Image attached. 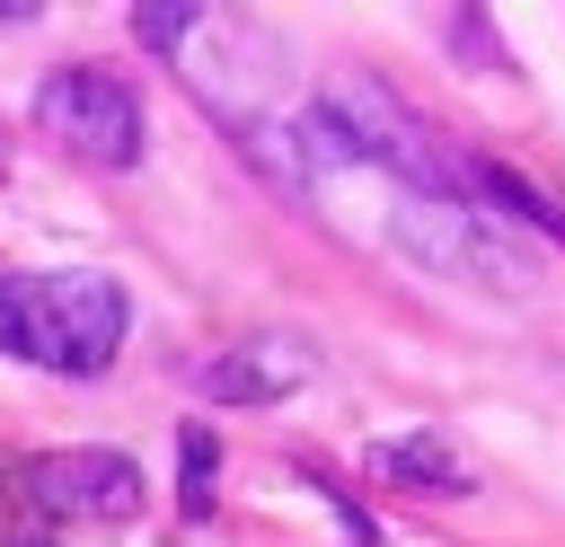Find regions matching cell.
Returning <instances> with one entry per match:
<instances>
[{
    "mask_svg": "<svg viewBox=\"0 0 565 547\" xmlns=\"http://www.w3.org/2000/svg\"><path fill=\"white\" fill-rule=\"evenodd\" d=\"M132 300L115 274H9L0 282V344L35 371L97 379L124 353Z\"/></svg>",
    "mask_w": 565,
    "mask_h": 547,
    "instance_id": "obj_1",
    "label": "cell"
},
{
    "mask_svg": "<svg viewBox=\"0 0 565 547\" xmlns=\"http://www.w3.org/2000/svg\"><path fill=\"white\" fill-rule=\"evenodd\" d=\"M35 124H44L71 159H88V168H132V159H141V97H132V79H115L106 62L44 71Z\"/></svg>",
    "mask_w": 565,
    "mask_h": 547,
    "instance_id": "obj_2",
    "label": "cell"
},
{
    "mask_svg": "<svg viewBox=\"0 0 565 547\" xmlns=\"http://www.w3.org/2000/svg\"><path fill=\"white\" fill-rule=\"evenodd\" d=\"M327 115H335V132L353 141V159L397 168V185H415L424 203H450V194H459V185H450V150H441V141H433V132H424V124H415L397 97H380L371 79H353V88H344Z\"/></svg>",
    "mask_w": 565,
    "mask_h": 547,
    "instance_id": "obj_3",
    "label": "cell"
},
{
    "mask_svg": "<svg viewBox=\"0 0 565 547\" xmlns=\"http://www.w3.org/2000/svg\"><path fill=\"white\" fill-rule=\"evenodd\" d=\"M26 494L53 521H132L141 512V468L124 450H53V459L26 468Z\"/></svg>",
    "mask_w": 565,
    "mask_h": 547,
    "instance_id": "obj_4",
    "label": "cell"
},
{
    "mask_svg": "<svg viewBox=\"0 0 565 547\" xmlns=\"http://www.w3.org/2000/svg\"><path fill=\"white\" fill-rule=\"evenodd\" d=\"M309 371H318V353H309L300 335L265 326V335H247V344L212 353V362H203V388H212V397H230V406H274V397H291Z\"/></svg>",
    "mask_w": 565,
    "mask_h": 547,
    "instance_id": "obj_5",
    "label": "cell"
},
{
    "mask_svg": "<svg viewBox=\"0 0 565 547\" xmlns=\"http://www.w3.org/2000/svg\"><path fill=\"white\" fill-rule=\"evenodd\" d=\"M450 185H459L468 203H486V212H512V221H530V229H547V238H565V203H556V194H539L530 176H512L503 159H477V150H450Z\"/></svg>",
    "mask_w": 565,
    "mask_h": 547,
    "instance_id": "obj_6",
    "label": "cell"
},
{
    "mask_svg": "<svg viewBox=\"0 0 565 547\" xmlns=\"http://www.w3.org/2000/svg\"><path fill=\"white\" fill-rule=\"evenodd\" d=\"M362 468L380 476V485H415V494H468V468L433 441V432H397V441H371L362 450Z\"/></svg>",
    "mask_w": 565,
    "mask_h": 547,
    "instance_id": "obj_7",
    "label": "cell"
},
{
    "mask_svg": "<svg viewBox=\"0 0 565 547\" xmlns=\"http://www.w3.org/2000/svg\"><path fill=\"white\" fill-rule=\"evenodd\" d=\"M415 247H441V265H477V274H503L494 256H503V238H486V229H468V221H450L441 203H415L406 221H397Z\"/></svg>",
    "mask_w": 565,
    "mask_h": 547,
    "instance_id": "obj_8",
    "label": "cell"
},
{
    "mask_svg": "<svg viewBox=\"0 0 565 547\" xmlns=\"http://www.w3.org/2000/svg\"><path fill=\"white\" fill-rule=\"evenodd\" d=\"M177 450H185V512H212V432L194 423Z\"/></svg>",
    "mask_w": 565,
    "mask_h": 547,
    "instance_id": "obj_9",
    "label": "cell"
}]
</instances>
